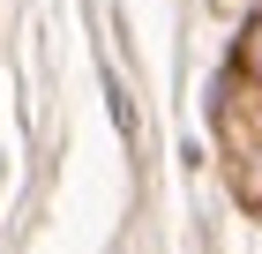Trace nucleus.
Here are the masks:
<instances>
[{
    "label": "nucleus",
    "instance_id": "obj_1",
    "mask_svg": "<svg viewBox=\"0 0 262 254\" xmlns=\"http://www.w3.org/2000/svg\"><path fill=\"white\" fill-rule=\"evenodd\" d=\"M240 82H255V90H262V15L240 30Z\"/></svg>",
    "mask_w": 262,
    "mask_h": 254
}]
</instances>
